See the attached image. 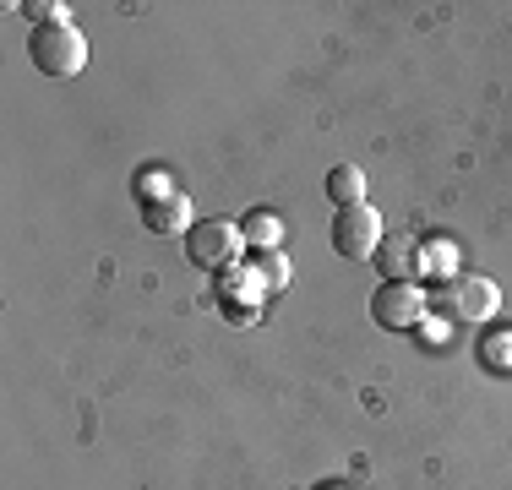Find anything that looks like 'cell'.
Returning a JSON list of instances; mask_svg holds the SVG:
<instances>
[{"label": "cell", "mask_w": 512, "mask_h": 490, "mask_svg": "<svg viewBox=\"0 0 512 490\" xmlns=\"http://www.w3.org/2000/svg\"><path fill=\"white\" fill-rule=\"evenodd\" d=\"M431 311H442V322L480 327V322H491V316L502 311V289H496V278H485V273H458V278H447V284L436 289Z\"/></svg>", "instance_id": "obj_1"}, {"label": "cell", "mask_w": 512, "mask_h": 490, "mask_svg": "<svg viewBox=\"0 0 512 490\" xmlns=\"http://www.w3.org/2000/svg\"><path fill=\"white\" fill-rule=\"evenodd\" d=\"M28 55L44 77H77L88 66V39H82L77 22H55V28H33Z\"/></svg>", "instance_id": "obj_2"}, {"label": "cell", "mask_w": 512, "mask_h": 490, "mask_svg": "<svg viewBox=\"0 0 512 490\" xmlns=\"http://www.w3.org/2000/svg\"><path fill=\"white\" fill-rule=\"evenodd\" d=\"M371 322L387 327V333H420L431 322V294H425L414 278L404 284H382L371 294Z\"/></svg>", "instance_id": "obj_3"}, {"label": "cell", "mask_w": 512, "mask_h": 490, "mask_svg": "<svg viewBox=\"0 0 512 490\" xmlns=\"http://www.w3.org/2000/svg\"><path fill=\"white\" fill-rule=\"evenodd\" d=\"M240 251H246V235H240V224H229V218L191 224V235H186V256L202 273H229V267L240 262Z\"/></svg>", "instance_id": "obj_4"}, {"label": "cell", "mask_w": 512, "mask_h": 490, "mask_svg": "<svg viewBox=\"0 0 512 490\" xmlns=\"http://www.w3.org/2000/svg\"><path fill=\"white\" fill-rule=\"evenodd\" d=\"M382 213H376L371 202H355V207H338L333 213V251L349 256V262H365V256H376V245H382Z\"/></svg>", "instance_id": "obj_5"}, {"label": "cell", "mask_w": 512, "mask_h": 490, "mask_svg": "<svg viewBox=\"0 0 512 490\" xmlns=\"http://www.w3.org/2000/svg\"><path fill=\"white\" fill-rule=\"evenodd\" d=\"M376 256H382L387 284H404V278H414V267H420V240L414 235H382Z\"/></svg>", "instance_id": "obj_6"}, {"label": "cell", "mask_w": 512, "mask_h": 490, "mask_svg": "<svg viewBox=\"0 0 512 490\" xmlns=\"http://www.w3.org/2000/svg\"><path fill=\"white\" fill-rule=\"evenodd\" d=\"M142 224L153 229V235H191V202L186 196H164V202H153V207H142Z\"/></svg>", "instance_id": "obj_7"}, {"label": "cell", "mask_w": 512, "mask_h": 490, "mask_svg": "<svg viewBox=\"0 0 512 490\" xmlns=\"http://www.w3.org/2000/svg\"><path fill=\"white\" fill-rule=\"evenodd\" d=\"M240 235H246L251 251H278V245H284V218H278L273 207H256V213L240 218Z\"/></svg>", "instance_id": "obj_8"}, {"label": "cell", "mask_w": 512, "mask_h": 490, "mask_svg": "<svg viewBox=\"0 0 512 490\" xmlns=\"http://www.w3.org/2000/svg\"><path fill=\"white\" fill-rule=\"evenodd\" d=\"M327 202H333V213L338 207L365 202V169L360 164H333L327 169Z\"/></svg>", "instance_id": "obj_9"}, {"label": "cell", "mask_w": 512, "mask_h": 490, "mask_svg": "<svg viewBox=\"0 0 512 490\" xmlns=\"http://www.w3.org/2000/svg\"><path fill=\"white\" fill-rule=\"evenodd\" d=\"M485 360V371H496V376H507L512 371V327L507 322H491L485 327V338H480V349H474Z\"/></svg>", "instance_id": "obj_10"}, {"label": "cell", "mask_w": 512, "mask_h": 490, "mask_svg": "<svg viewBox=\"0 0 512 490\" xmlns=\"http://www.w3.org/2000/svg\"><path fill=\"white\" fill-rule=\"evenodd\" d=\"M414 273L447 284V278H458V251L447 240H420V267H414Z\"/></svg>", "instance_id": "obj_11"}, {"label": "cell", "mask_w": 512, "mask_h": 490, "mask_svg": "<svg viewBox=\"0 0 512 490\" xmlns=\"http://www.w3.org/2000/svg\"><path fill=\"white\" fill-rule=\"evenodd\" d=\"M164 196H180L175 175H169V169H137V202L153 207V202H164Z\"/></svg>", "instance_id": "obj_12"}, {"label": "cell", "mask_w": 512, "mask_h": 490, "mask_svg": "<svg viewBox=\"0 0 512 490\" xmlns=\"http://www.w3.org/2000/svg\"><path fill=\"white\" fill-rule=\"evenodd\" d=\"M22 17H28L33 28H55V22H71L60 0H28V6H22Z\"/></svg>", "instance_id": "obj_13"}, {"label": "cell", "mask_w": 512, "mask_h": 490, "mask_svg": "<svg viewBox=\"0 0 512 490\" xmlns=\"http://www.w3.org/2000/svg\"><path fill=\"white\" fill-rule=\"evenodd\" d=\"M256 273H262V284H267V289H284V284H289V262H284V251H262Z\"/></svg>", "instance_id": "obj_14"}, {"label": "cell", "mask_w": 512, "mask_h": 490, "mask_svg": "<svg viewBox=\"0 0 512 490\" xmlns=\"http://www.w3.org/2000/svg\"><path fill=\"white\" fill-rule=\"evenodd\" d=\"M316 490H349V485H316Z\"/></svg>", "instance_id": "obj_15"}]
</instances>
